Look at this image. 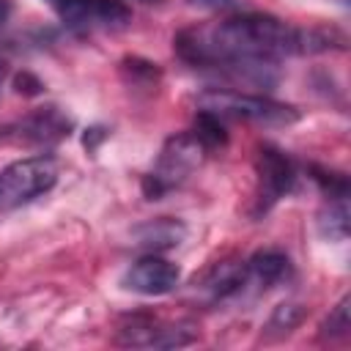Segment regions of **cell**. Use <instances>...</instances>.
<instances>
[{
  "instance_id": "cell-1",
  "label": "cell",
  "mask_w": 351,
  "mask_h": 351,
  "mask_svg": "<svg viewBox=\"0 0 351 351\" xmlns=\"http://www.w3.org/2000/svg\"><path fill=\"white\" fill-rule=\"evenodd\" d=\"M197 107L219 118H239V121H252L263 126H291L299 121V110L293 104H282L258 93H239V90H222V88L203 90L197 96Z\"/></svg>"
},
{
  "instance_id": "cell-2",
  "label": "cell",
  "mask_w": 351,
  "mask_h": 351,
  "mask_svg": "<svg viewBox=\"0 0 351 351\" xmlns=\"http://www.w3.org/2000/svg\"><path fill=\"white\" fill-rule=\"evenodd\" d=\"M206 148L203 143L192 134V132H178L173 137L165 140L159 159L154 165V170L143 178V192L148 200H159L162 195H167L170 189H176L178 184H184L206 159Z\"/></svg>"
},
{
  "instance_id": "cell-3",
  "label": "cell",
  "mask_w": 351,
  "mask_h": 351,
  "mask_svg": "<svg viewBox=\"0 0 351 351\" xmlns=\"http://www.w3.org/2000/svg\"><path fill=\"white\" fill-rule=\"evenodd\" d=\"M58 184V162L49 154L16 159L0 170V211L33 203Z\"/></svg>"
},
{
  "instance_id": "cell-4",
  "label": "cell",
  "mask_w": 351,
  "mask_h": 351,
  "mask_svg": "<svg viewBox=\"0 0 351 351\" xmlns=\"http://www.w3.org/2000/svg\"><path fill=\"white\" fill-rule=\"evenodd\" d=\"M195 337L197 329L192 324L186 321L167 324L151 313L129 315L115 332V343L129 348H178V346H189Z\"/></svg>"
},
{
  "instance_id": "cell-5",
  "label": "cell",
  "mask_w": 351,
  "mask_h": 351,
  "mask_svg": "<svg viewBox=\"0 0 351 351\" xmlns=\"http://www.w3.org/2000/svg\"><path fill=\"white\" fill-rule=\"evenodd\" d=\"M55 14L80 30H118L132 22V11L121 0H47Z\"/></svg>"
},
{
  "instance_id": "cell-6",
  "label": "cell",
  "mask_w": 351,
  "mask_h": 351,
  "mask_svg": "<svg viewBox=\"0 0 351 351\" xmlns=\"http://www.w3.org/2000/svg\"><path fill=\"white\" fill-rule=\"evenodd\" d=\"M255 170H258V208L255 211L266 214L280 197H285L293 189L296 167H293L291 156L285 151H280L277 145H261Z\"/></svg>"
},
{
  "instance_id": "cell-7",
  "label": "cell",
  "mask_w": 351,
  "mask_h": 351,
  "mask_svg": "<svg viewBox=\"0 0 351 351\" xmlns=\"http://www.w3.org/2000/svg\"><path fill=\"white\" fill-rule=\"evenodd\" d=\"M123 288L140 296H165L178 288L181 282V269L162 258L159 252H145L140 261H134L126 274H123Z\"/></svg>"
},
{
  "instance_id": "cell-8",
  "label": "cell",
  "mask_w": 351,
  "mask_h": 351,
  "mask_svg": "<svg viewBox=\"0 0 351 351\" xmlns=\"http://www.w3.org/2000/svg\"><path fill=\"white\" fill-rule=\"evenodd\" d=\"M71 129H74V121L60 107H38L16 123V137L25 143L55 145V143L66 140L71 134Z\"/></svg>"
},
{
  "instance_id": "cell-9",
  "label": "cell",
  "mask_w": 351,
  "mask_h": 351,
  "mask_svg": "<svg viewBox=\"0 0 351 351\" xmlns=\"http://www.w3.org/2000/svg\"><path fill=\"white\" fill-rule=\"evenodd\" d=\"M184 236H186V225L181 219H173V217L145 219V222L132 228V244L137 250H145V252L173 250L184 241Z\"/></svg>"
},
{
  "instance_id": "cell-10",
  "label": "cell",
  "mask_w": 351,
  "mask_h": 351,
  "mask_svg": "<svg viewBox=\"0 0 351 351\" xmlns=\"http://www.w3.org/2000/svg\"><path fill=\"white\" fill-rule=\"evenodd\" d=\"M244 288H247V261H233V258L214 263L200 280V291L211 302H225L230 296H239Z\"/></svg>"
},
{
  "instance_id": "cell-11",
  "label": "cell",
  "mask_w": 351,
  "mask_h": 351,
  "mask_svg": "<svg viewBox=\"0 0 351 351\" xmlns=\"http://www.w3.org/2000/svg\"><path fill=\"white\" fill-rule=\"evenodd\" d=\"M291 277V261L280 250H261L247 261V285H258V291L274 288L277 282Z\"/></svg>"
},
{
  "instance_id": "cell-12",
  "label": "cell",
  "mask_w": 351,
  "mask_h": 351,
  "mask_svg": "<svg viewBox=\"0 0 351 351\" xmlns=\"http://www.w3.org/2000/svg\"><path fill=\"white\" fill-rule=\"evenodd\" d=\"M348 195H326L324 208L315 217V228L326 241H346L348 239Z\"/></svg>"
},
{
  "instance_id": "cell-13",
  "label": "cell",
  "mask_w": 351,
  "mask_h": 351,
  "mask_svg": "<svg viewBox=\"0 0 351 351\" xmlns=\"http://www.w3.org/2000/svg\"><path fill=\"white\" fill-rule=\"evenodd\" d=\"M189 132L203 143L206 151H214V148L228 145V132H225L222 118L214 115V112H208V110H197V115H195V126H192Z\"/></svg>"
},
{
  "instance_id": "cell-14",
  "label": "cell",
  "mask_w": 351,
  "mask_h": 351,
  "mask_svg": "<svg viewBox=\"0 0 351 351\" xmlns=\"http://www.w3.org/2000/svg\"><path fill=\"white\" fill-rule=\"evenodd\" d=\"M304 307L302 304H296V302H282V304H277L274 310H271V315H269V321H266V335L269 337H282V335H288V332H293L299 324H302V318H304Z\"/></svg>"
},
{
  "instance_id": "cell-15",
  "label": "cell",
  "mask_w": 351,
  "mask_h": 351,
  "mask_svg": "<svg viewBox=\"0 0 351 351\" xmlns=\"http://www.w3.org/2000/svg\"><path fill=\"white\" fill-rule=\"evenodd\" d=\"M121 71H123V77H126L129 85L151 88V85L159 80V69H156V63L143 60V58H126V60L121 63Z\"/></svg>"
},
{
  "instance_id": "cell-16",
  "label": "cell",
  "mask_w": 351,
  "mask_h": 351,
  "mask_svg": "<svg viewBox=\"0 0 351 351\" xmlns=\"http://www.w3.org/2000/svg\"><path fill=\"white\" fill-rule=\"evenodd\" d=\"M351 332V318H348V296H343L332 310L329 315L324 318L321 324V337H329V340H337V337H346Z\"/></svg>"
},
{
  "instance_id": "cell-17",
  "label": "cell",
  "mask_w": 351,
  "mask_h": 351,
  "mask_svg": "<svg viewBox=\"0 0 351 351\" xmlns=\"http://www.w3.org/2000/svg\"><path fill=\"white\" fill-rule=\"evenodd\" d=\"M14 88H16V93H22V96H38V93L44 90V82H41L38 77L22 71V74L14 77Z\"/></svg>"
},
{
  "instance_id": "cell-18",
  "label": "cell",
  "mask_w": 351,
  "mask_h": 351,
  "mask_svg": "<svg viewBox=\"0 0 351 351\" xmlns=\"http://www.w3.org/2000/svg\"><path fill=\"white\" fill-rule=\"evenodd\" d=\"M186 3L195 8H203V11H239V8H244V0H186Z\"/></svg>"
},
{
  "instance_id": "cell-19",
  "label": "cell",
  "mask_w": 351,
  "mask_h": 351,
  "mask_svg": "<svg viewBox=\"0 0 351 351\" xmlns=\"http://www.w3.org/2000/svg\"><path fill=\"white\" fill-rule=\"evenodd\" d=\"M11 11H14V0H0V25H5V22H8Z\"/></svg>"
},
{
  "instance_id": "cell-20",
  "label": "cell",
  "mask_w": 351,
  "mask_h": 351,
  "mask_svg": "<svg viewBox=\"0 0 351 351\" xmlns=\"http://www.w3.org/2000/svg\"><path fill=\"white\" fill-rule=\"evenodd\" d=\"M3 74H5V60L0 58V80H3Z\"/></svg>"
},
{
  "instance_id": "cell-21",
  "label": "cell",
  "mask_w": 351,
  "mask_h": 351,
  "mask_svg": "<svg viewBox=\"0 0 351 351\" xmlns=\"http://www.w3.org/2000/svg\"><path fill=\"white\" fill-rule=\"evenodd\" d=\"M143 3H156V0H143Z\"/></svg>"
},
{
  "instance_id": "cell-22",
  "label": "cell",
  "mask_w": 351,
  "mask_h": 351,
  "mask_svg": "<svg viewBox=\"0 0 351 351\" xmlns=\"http://www.w3.org/2000/svg\"><path fill=\"white\" fill-rule=\"evenodd\" d=\"M3 132H5V129H3V126H0V134H3Z\"/></svg>"
}]
</instances>
